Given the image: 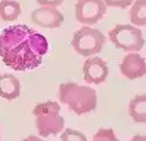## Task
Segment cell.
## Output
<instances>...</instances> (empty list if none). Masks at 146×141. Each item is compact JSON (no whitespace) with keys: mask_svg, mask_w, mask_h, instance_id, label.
<instances>
[{"mask_svg":"<svg viewBox=\"0 0 146 141\" xmlns=\"http://www.w3.org/2000/svg\"><path fill=\"white\" fill-rule=\"evenodd\" d=\"M103 1L106 7L124 9V8H127V7H131V4L133 3V0H103Z\"/></svg>","mask_w":146,"mask_h":141,"instance_id":"16","label":"cell"},{"mask_svg":"<svg viewBox=\"0 0 146 141\" xmlns=\"http://www.w3.org/2000/svg\"><path fill=\"white\" fill-rule=\"evenodd\" d=\"M21 15V4L15 0L0 1V18L5 22H14Z\"/></svg>","mask_w":146,"mask_h":141,"instance_id":"12","label":"cell"},{"mask_svg":"<svg viewBox=\"0 0 146 141\" xmlns=\"http://www.w3.org/2000/svg\"><path fill=\"white\" fill-rule=\"evenodd\" d=\"M59 101L77 116L91 113L98 106V94L90 86L76 82H63L59 85Z\"/></svg>","mask_w":146,"mask_h":141,"instance_id":"2","label":"cell"},{"mask_svg":"<svg viewBox=\"0 0 146 141\" xmlns=\"http://www.w3.org/2000/svg\"><path fill=\"white\" fill-rule=\"evenodd\" d=\"M105 13L106 5L103 0H77L76 3V18L85 26L98 23Z\"/></svg>","mask_w":146,"mask_h":141,"instance_id":"6","label":"cell"},{"mask_svg":"<svg viewBox=\"0 0 146 141\" xmlns=\"http://www.w3.org/2000/svg\"><path fill=\"white\" fill-rule=\"evenodd\" d=\"M21 94V83L10 73H0V98L15 100Z\"/></svg>","mask_w":146,"mask_h":141,"instance_id":"10","label":"cell"},{"mask_svg":"<svg viewBox=\"0 0 146 141\" xmlns=\"http://www.w3.org/2000/svg\"><path fill=\"white\" fill-rule=\"evenodd\" d=\"M0 139H1V130H0Z\"/></svg>","mask_w":146,"mask_h":141,"instance_id":"20","label":"cell"},{"mask_svg":"<svg viewBox=\"0 0 146 141\" xmlns=\"http://www.w3.org/2000/svg\"><path fill=\"white\" fill-rule=\"evenodd\" d=\"M129 141H146V136H144V135H135Z\"/></svg>","mask_w":146,"mask_h":141,"instance_id":"18","label":"cell"},{"mask_svg":"<svg viewBox=\"0 0 146 141\" xmlns=\"http://www.w3.org/2000/svg\"><path fill=\"white\" fill-rule=\"evenodd\" d=\"M72 48L82 57H94L99 54L105 44V36L101 31L90 26H83L73 33Z\"/></svg>","mask_w":146,"mask_h":141,"instance_id":"4","label":"cell"},{"mask_svg":"<svg viewBox=\"0 0 146 141\" xmlns=\"http://www.w3.org/2000/svg\"><path fill=\"white\" fill-rule=\"evenodd\" d=\"M92 141H119L111 128H99L92 136Z\"/></svg>","mask_w":146,"mask_h":141,"instance_id":"14","label":"cell"},{"mask_svg":"<svg viewBox=\"0 0 146 141\" xmlns=\"http://www.w3.org/2000/svg\"><path fill=\"white\" fill-rule=\"evenodd\" d=\"M32 113L40 136H54L64 130V118L60 116V105L56 101L48 100L36 104Z\"/></svg>","mask_w":146,"mask_h":141,"instance_id":"3","label":"cell"},{"mask_svg":"<svg viewBox=\"0 0 146 141\" xmlns=\"http://www.w3.org/2000/svg\"><path fill=\"white\" fill-rule=\"evenodd\" d=\"M21 141H44L41 137H37V136H27L26 139L21 140Z\"/></svg>","mask_w":146,"mask_h":141,"instance_id":"19","label":"cell"},{"mask_svg":"<svg viewBox=\"0 0 146 141\" xmlns=\"http://www.w3.org/2000/svg\"><path fill=\"white\" fill-rule=\"evenodd\" d=\"M48 50L45 36L26 25L9 26L0 35V59L17 72L37 68Z\"/></svg>","mask_w":146,"mask_h":141,"instance_id":"1","label":"cell"},{"mask_svg":"<svg viewBox=\"0 0 146 141\" xmlns=\"http://www.w3.org/2000/svg\"><path fill=\"white\" fill-rule=\"evenodd\" d=\"M121 73L128 80L141 78L146 74V62L140 54L128 53L124 55L119 64Z\"/></svg>","mask_w":146,"mask_h":141,"instance_id":"9","label":"cell"},{"mask_svg":"<svg viewBox=\"0 0 146 141\" xmlns=\"http://www.w3.org/2000/svg\"><path fill=\"white\" fill-rule=\"evenodd\" d=\"M41 7H53V8H56L63 3V0H36Z\"/></svg>","mask_w":146,"mask_h":141,"instance_id":"17","label":"cell"},{"mask_svg":"<svg viewBox=\"0 0 146 141\" xmlns=\"http://www.w3.org/2000/svg\"><path fill=\"white\" fill-rule=\"evenodd\" d=\"M109 40L115 48L127 53H137L145 44L142 31L133 25H117L109 31Z\"/></svg>","mask_w":146,"mask_h":141,"instance_id":"5","label":"cell"},{"mask_svg":"<svg viewBox=\"0 0 146 141\" xmlns=\"http://www.w3.org/2000/svg\"><path fill=\"white\" fill-rule=\"evenodd\" d=\"M83 78L87 83H92V85H100V83L105 82L109 74L108 64L104 59L99 58V57H88L85 61L82 67Z\"/></svg>","mask_w":146,"mask_h":141,"instance_id":"7","label":"cell"},{"mask_svg":"<svg viewBox=\"0 0 146 141\" xmlns=\"http://www.w3.org/2000/svg\"><path fill=\"white\" fill-rule=\"evenodd\" d=\"M31 21L42 28H59L64 22V15L56 8L41 7L32 10Z\"/></svg>","mask_w":146,"mask_h":141,"instance_id":"8","label":"cell"},{"mask_svg":"<svg viewBox=\"0 0 146 141\" xmlns=\"http://www.w3.org/2000/svg\"><path fill=\"white\" fill-rule=\"evenodd\" d=\"M62 141H87V137L82 134V132L77 131V130L66 128L62 131Z\"/></svg>","mask_w":146,"mask_h":141,"instance_id":"15","label":"cell"},{"mask_svg":"<svg viewBox=\"0 0 146 141\" xmlns=\"http://www.w3.org/2000/svg\"><path fill=\"white\" fill-rule=\"evenodd\" d=\"M128 112L131 118L137 123L146 122V95H136L128 104Z\"/></svg>","mask_w":146,"mask_h":141,"instance_id":"11","label":"cell"},{"mask_svg":"<svg viewBox=\"0 0 146 141\" xmlns=\"http://www.w3.org/2000/svg\"><path fill=\"white\" fill-rule=\"evenodd\" d=\"M129 21L136 27L146 25V0H133L129 10Z\"/></svg>","mask_w":146,"mask_h":141,"instance_id":"13","label":"cell"}]
</instances>
